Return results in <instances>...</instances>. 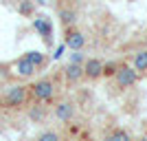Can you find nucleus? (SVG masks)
Wrapping results in <instances>:
<instances>
[{
  "instance_id": "9",
  "label": "nucleus",
  "mask_w": 147,
  "mask_h": 141,
  "mask_svg": "<svg viewBox=\"0 0 147 141\" xmlns=\"http://www.w3.org/2000/svg\"><path fill=\"white\" fill-rule=\"evenodd\" d=\"M59 25L64 29H70V27L77 25V11L70 9V7H61L59 9Z\"/></svg>"
},
{
  "instance_id": "19",
  "label": "nucleus",
  "mask_w": 147,
  "mask_h": 141,
  "mask_svg": "<svg viewBox=\"0 0 147 141\" xmlns=\"http://www.w3.org/2000/svg\"><path fill=\"white\" fill-rule=\"evenodd\" d=\"M66 49H68V46H66V44H64V42H61L59 46H57V51H55V53H53V60H59V57L64 55V51H66Z\"/></svg>"
},
{
  "instance_id": "2",
  "label": "nucleus",
  "mask_w": 147,
  "mask_h": 141,
  "mask_svg": "<svg viewBox=\"0 0 147 141\" xmlns=\"http://www.w3.org/2000/svg\"><path fill=\"white\" fill-rule=\"evenodd\" d=\"M29 95H31V91H29V86H11L9 91L2 95V104L7 106V108H22V106L29 101Z\"/></svg>"
},
{
  "instance_id": "3",
  "label": "nucleus",
  "mask_w": 147,
  "mask_h": 141,
  "mask_svg": "<svg viewBox=\"0 0 147 141\" xmlns=\"http://www.w3.org/2000/svg\"><path fill=\"white\" fill-rule=\"evenodd\" d=\"M138 77H141V75L134 71V66H132V64H119V71L114 73L117 88H121V91H127V88H132V86L138 82Z\"/></svg>"
},
{
  "instance_id": "4",
  "label": "nucleus",
  "mask_w": 147,
  "mask_h": 141,
  "mask_svg": "<svg viewBox=\"0 0 147 141\" xmlns=\"http://www.w3.org/2000/svg\"><path fill=\"white\" fill-rule=\"evenodd\" d=\"M64 44H66L70 51H81L86 46V35H84V31L75 29V27L64 29Z\"/></svg>"
},
{
  "instance_id": "8",
  "label": "nucleus",
  "mask_w": 147,
  "mask_h": 141,
  "mask_svg": "<svg viewBox=\"0 0 147 141\" xmlns=\"http://www.w3.org/2000/svg\"><path fill=\"white\" fill-rule=\"evenodd\" d=\"M33 27H35V31H37V33H40V35L44 37V42H46V44H51V35H53V27H51L49 18H35Z\"/></svg>"
},
{
  "instance_id": "12",
  "label": "nucleus",
  "mask_w": 147,
  "mask_h": 141,
  "mask_svg": "<svg viewBox=\"0 0 147 141\" xmlns=\"http://www.w3.org/2000/svg\"><path fill=\"white\" fill-rule=\"evenodd\" d=\"M29 119L33 123H42L44 119H46V106H31L29 108Z\"/></svg>"
},
{
  "instance_id": "11",
  "label": "nucleus",
  "mask_w": 147,
  "mask_h": 141,
  "mask_svg": "<svg viewBox=\"0 0 147 141\" xmlns=\"http://www.w3.org/2000/svg\"><path fill=\"white\" fill-rule=\"evenodd\" d=\"M132 66H134V71L138 75H143V73H147V49L145 51H138L134 55V62H132Z\"/></svg>"
},
{
  "instance_id": "18",
  "label": "nucleus",
  "mask_w": 147,
  "mask_h": 141,
  "mask_svg": "<svg viewBox=\"0 0 147 141\" xmlns=\"http://www.w3.org/2000/svg\"><path fill=\"white\" fill-rule=\"evenodd\" d=\"M84 62H86V55H84L81 51H73V53H70V64H81V66H84Z\"/></svg>"
},
{
  "instance_id": "5",
  "label": "nucleus",
  "mask_w": 147,
  "mask_h": 141,
  "mask_svg": "<svg viewBox=\"0 0 147 141\" xmlns=\"http://www.w3.org/2000/svg\"><path fill=\"white\" fill-rule=\"evenodd\" d=\"M84 77L86 80H99L103 77V62L99 57H86L84 62Z\"/></svg>"
},
{
  "instance_id": "7",
  "label": "nucleus",
  "mask_w": 147,
  "mask_h": 141,
  "mask_svg": "<svg viewBox=\"0 0 147 141\" xmlns=\"http://www.w3.org/2000/svg\"><path fill=\"white\" fill-rule=\"evenodd\" d=\"M61 71H64V80H66L68 84H75V82H79L81 77H84V66H81V64H70V62H68Z\"/></svg>"
},
{
  "instance_id": "15",
  "label": "nucleus",
  "mask_w": 147,
  "mask_h": 141,
  "mask_svg": "<svg viewBox=\"0 0 147 141\" xmlns=\"http://www.w3.org/2000/svg\"><path fill=\"white\" fill-rule=\"evenodd\" d=\"M35 141H61V137L57 135L55 130H44V132H40V135H37Z\"/></svg>"
},
{
  "instance_id": "16",
  "label": "nucleus",
  "mask_w": 147,
  "mask_h": 141,
  "mask_svg": "<svg viewBox=\"0 0 147 141\" xmlns=\"http://www.w3.org/2000/svg\"><path fill=\"white\" fill-rule=\"evenodd\" d=\"M108 141H132V137H129L125 130L117 128V130H112V135L108 137Z\"/></svg>"
},
{
  "instance_id": "13",
  "label": "nucleus",
  "mask_w": 147,
  "mask_h": 141,
  "mask_svg": "<svg viewBox=\"0 0 147 141\" xmlns=\"http://www.w3.org/2000/svg\"><path fill=\"white\" fill-rule=\"evenodd\" d=\"M24 57H26V60H29L35 68L44 66V62H46V55H44V53H40V51H29V53H24Z\"/></svg>"
},
{
  "instance_id": "1",
  "label": "nucleus",
  "mask_w": 147,
  "mask_h": 141,
  "mask_svg": "<svg viewBox=\"0 0 147 141\" xmlns=\"http://www.w3.org/2000/svg\"><path fill=\"white\" fill-rule=\"evenodd\" d=\"M31 91V97L35 99L37 104H49L51 99L55 97V84H53V80H37L33 86H29Z\"/></svg>"
},
{
  "instance_id": "14",
  "label": "nucleus",
  "mask_w": 147,
  "mask_h": 141,
  "mask_svg": "<svg viewBox=\"0 0 147 141\" xmlns=\"http://www.w3.org/2000/svg\"><path fill=\"white\" fill-rule=\"evenodd\" d=\"M18 11L24 16V18H31L33 13H35V5H33V0H20L18 5Z\"/></svg>"
},
{
  "instance_id": "17",
  "label": "nucleus",
  "mask_w": 147,
  "mask_h": 141,
  "mask_svg": "<svg viewBox=\"0 0 147 141\" xmlns=\"http://www.w3.org/2000/svg\"><path fill=\"white\" fill-rule=\"evenodd\" d=\"M117 71H119V64H117V62H108V64L103 62V75H105V77H114Z\"/></svg>"
},
{
  "instance_id": "10",
  "label": "nucleus",
  "mask_w": 147,
  "mask_h": 141,
  "mask_svg": "<svg viewBox=\"0 0 147 141\" xmlns=\"http://www.w3.org/2000/svg\"><path fill=\"white\" fill-rule=\"evenodd\" d=\"M35 71H37V68L33 66V64H31V62L26 60L24 55H22L18 62H16V73H18L20 77H31V75L35 73Z\"/></svg>"
},
{
  "instance_id": "6",
  "label": "nucleus",
  "mask_w": 147,
  "mask_h": 141,
  "mask_svg": "<svg viewBox=\"0 0 147 141\" xmlns=\"http://www.w3.org/2000/svg\"><path fill=\"white\" fill-rule=\"evenodd\" d=\"M55 117L59 119L61 123L73 121V117H75V104H73V101H59V104L55 106Z\"/></svg>"
}]
</instances>
